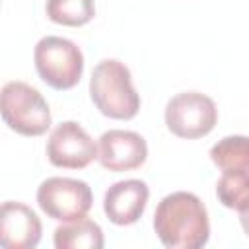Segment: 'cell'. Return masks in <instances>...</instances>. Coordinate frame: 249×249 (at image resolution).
<instances>
[{"label": "cell", "instance_id": "cell-4", "mask_svg": "<svg viewBox=\"0 0 249 249\" xmlns=\"http://www.w3.org/2000/svg\"><path fill=\"white\" fill-rule=\"evenodd\" d=\"M33 62L39 78L53 89H72L84 72V54L80 47L64 37L47 35L33 49Z\"/></svg>", "mask_w": 249, "mask_h": 249}, {"label": "cell", "instance_id": "cell-14", "mask_svg": "<svg viewBox=\"0 0 249 249\" xmlns=\"http://www.w3.org/2000/svg\"><path fill=\"white\" fill-rule=\"evenodd\" d=\"M218 200L231 210H239V206L249 200V171L247 169H228L216 183Z\"/></svg>", "mask_w": 249, "mask_h": 249}, {"label": "cell", "instance_id": "cell-5", "mask_svg": "<svg viewBox=\"0 0 249 249\" xmlns=\"http://www.w3.org/2000/svg\"><path fill=\"white\" fill-rule=\"evenodd\" d=\"M163 119L171 134L195 140L212 132L218 123V109L208 95L200 91H183L167 101Z\"/></svg>", "mask_w": 249, "mask_h": 249}, {"label": "cell", "instance_id": "cell-11", "mask_svg": "<svg viewBox=\"0 0 249 249\" xmlns=\"http://www.w3.org/2000/svg\"><path fill=\"white\" fill-rule=\"evenodd\" d=\"M56 249H101L105 245L99 224L88 218L62 222L53 235Z\"/></svg>", "mask_w": 249, "mask_h": 249}, {"label": "cell", "instance_id": "cell-8", "mask_svg": "<svg viewBox=\"0 0 249 249\" xmlns=\"http://www.w3.org/2000/svg\"><path fill=\"white\" fill-rule=\"evenodd\" d=\"M148 158V144L144 136L134 130L111 128L99 136L97 160L113 173L138 169Z\"/></svg>", "mask_w": 249, "mask_h": 249}, {"label": "cell", "instance_id": "cell-3", "mask_svg": "<svg viewBox=\"0 0 249 249\" xmlns=\"http://www.w3.org/2000/svg\"><path fill=\"white\" fill-rule=\"evenodd\" d=\"M0 113L10 130L21 136H41L51 128L49 103L33 86L14 80L2 88Z\"/></svg>", "mask_w": 249, "mask_h": 249}, {"label": "cell", "instance_id": "cell-7", "mask_svg": "<svg viewBox=\"0 0 249 249\" xmlns=\"http://www.w3.org/2000/svg\"><path fill=\"white\" fill-rule=\"evenodd\" d=\"M47 158L54 167L84 169L97 158V144L76 121L56 124L47 140Z\"/></svg>", "mask_w": 249, "mask_h": 249}, {"label": "cell", "instance_id": "cell-2", "mask_svg": "<svg viewBox=\"0 0 249 249\" xmlns=\"http://www.w3.org/2000/svg\"><path fill=\"white\" fill-rule=\"evenodd\" d=\"M89 97L95 109L109 119L130 121L140 111V95L132 86L130 70L117 58H105L93 66Z\"/></svg>", "mask_w": 249, "mask_h": 249}, {"label": "cell", "instance_id": "cell-13", "mask_svg": "<svg viewBox=\"0 0 249 249\" xmlns=\"http://www.w3.org/2000/svg\"><path fill=\"white\" fill-rule=\"evenodd\" d=\"M47 18L58 25L80 27L93 19L95 0H47Z\"/></svg>", "mask_w": 249, "mask_h": 249}, {"label": "cell", "instance_id": "cell-12", "mask_svg": "<svg viewBox=\"0 0 249 249\" xmlns=\"http://www.w3.org/2000/svg\"><path fill=\"white\" fill-rule=\"evenodd\" d=\"M210 160L222 171L247 169L249 171V136H224L210 148Z\"/></svg>", "mask_w": 249, "mask_h": 249}, {"label": "cell", "instance_id": "cell-15", "mask_svg": "<svg viewBox=\"0 0 249 249\" xmlns=\"http://www.w3.org/2000/svg\"><path fill=\"white\" fill-rule=\"evenodd\" d=\"M239 222H241V228L245 231V235L249 237V200H245L241 206H239Z\"/></svg>", "mask_w": 249, "mask_h": 249}, {"label": "cell", "instance_id": "cell-1", "mask_svg": "<svg viewBox=\"0 0 249 249\" xmlns=\"http://www.w3.org/2000/svg\"><path fill=\"white\" fill-rule=\"evenodd\" d=\"M154 231L167 249H200L210 237L206 206L193 193H171L156 206Z\"/></svg>", "mask_w": 249, "mask_h": 249}, {"label": "cell", "instance_id": "cell-6", "mask_svg": "<svg viewBox=\"0 0 249 249\" xmlns=\"http://www.w3.org/2000/svg\"><path fill=\"white\" fill-rule=\"evenodd\" d=\"M37 204L49 218L72 222L88 216L93 204V193L82 179L49 177L37 189Z\"/></svg>", "mask_w": 249, "mask_h": 249}, {"label": "cell", "instance_id": "cell-9", "mask_svg": "<svg viewBox=\"0 0 249 249\" xmlns=\"http://www.w3.org/2000/svg\"><path fill=\"white\" fill-rule=\"evenodd\" d=\"M43 226L39 216L23 202L6 200L0 210V245L6 249H33L39 245Z\"/></svg>", "mask_w": 249, "mask_h": 249}, {"label": "cell", "instance_id": "cell-10", "mask_svg": "<svg viewBox=\"0 0 249 249\" xmlns=\"http://www.w3.org/2000/svg\"><path fill=\"white\" fill-rule=\"evenodd\" d=\"M150 189L142 179H124L113 183L103 196V212L115 226L138 222L146 210Z\"/></svg>", "mask_w": 249, "mask_h": 249}]
</instances>
